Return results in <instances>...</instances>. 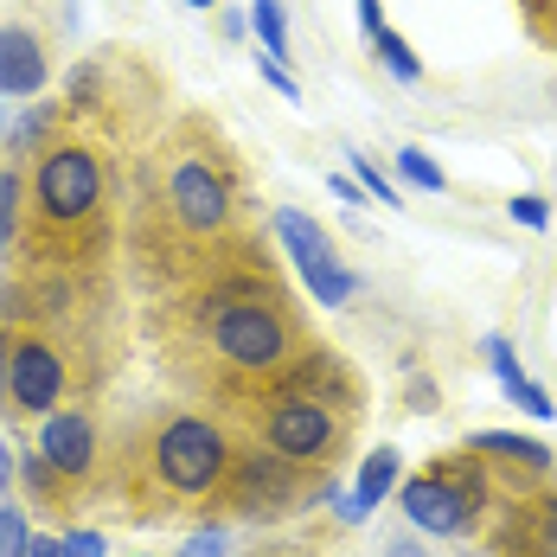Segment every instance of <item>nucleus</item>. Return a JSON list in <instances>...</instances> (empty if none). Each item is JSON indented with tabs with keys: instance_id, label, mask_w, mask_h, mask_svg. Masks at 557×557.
Returning a JSON list of instances; mask_svg holds the SVG:
<instances>
[{
	"instance_id": "nucleus-2",
	"label": "nucleus",
	"mask_w": 557,
	"mask_h": 557,
	"mask_svg": "<svg viewBox=\"0 0 557 557\" xmlns=\"http://www.w3.org/2000/svg\"><path fill=\"white\" fill-rule=\"evenodd\" d=\"M231 455L237 448L224 443V430L212 417L180 410L148 443V481L161 487V500H219L224 474H231Z\"/></svg>"
},
{
	"instance_id": "nucleus-27",
	"label": "nucleus",
	"mask_w": 557,
	"mask_h": 557,
	"mask_svg": "<svg viewBox=\"0 0 557 557\" xmlns=\"http://www.w3.org/2000/svg\"><path fill=\"white\" fill-rule=\"evenodd\" d=\"M359 26H366V39H372V33H385V13H379V0H359Z\"/></svg>"
},
{
	"instance_id": "nucleus-29",
	"label": "nucleus",
	"mask_w": 557,
	"mask_h": 557,
	"mask_svg": "<svg viewBox=\"0 0 557 557\" xmlns=\"http://www.w3.org/2000/svg\"><path fill=\"white\" fill-rule=\"evenodd\" d=\"M334 199H346V206H359V180H346V173H339V180H334Z\"/></svg>"
},
{
	"instance_id": "nucleus-16",
	"label": "nucleus",
	"mask_w": 557,
	"mask_h": 557,
	"mask_svg": "<svg viewBox=\"0 0 557 557\" xmlns=\"http://www.w3.org/2000/svg\"><path fill=\"white\" fill-rule=\"evenodd\" d=\"M397 180L417 186V193H448V173L423 154V148H397Z\"/></svg>"
},
{
	"instance_id": "nucleus-6",
	"label": "nucleus",
	"mask_w": 557,
	"mask_h": 557,
	"mask_svg": "<svg viewBox=\"0 0 557 557\" xmlns=\"http://www.w3.org/2000/svg\"><path fill=\"white\" fill-rule=\"evenodd\" d=\"M397 506L410 512L417 532H436V539H461L474 525V506H481V481L474 468H455V455H443L436 474H410L397 487Z\"/></svg>"
},
{
	"instance_id": "nucleus-1",
	"label": "nucleus",
	"mask_w": 557,
	"mask_h": 557,
	"mask_svg": "<svg viewBox=\"0 0 557 557\" xmlns=\"http://www.w3.org/2000/svg\"><path fill=\"white\" fill-rule=\"evenodd\" d=\"M206 346L219 359V372L231 379H257V385H282L301 339H295V321L282 314L276 295H257V288H219L206 301Z\"/></svg>"
},
{
	"instance_id": "nucleus-10",
	"label": "nucleus",
	"mask_w": 557,
	"mask_h": 557,
	"mask_svg": "<svg viewBox=\"0 0 557 557\" xmlns=\"http://www.w3.org/2000/svg\"><path fill=\"white\" fill-rule=\"evenodd\" d=\"M46 90V46L33 26H0V97H39Z\"/></svg>"
},
{
	"instance_id": "nucleus-26",
	"label": "nucleus",
	"mask_w": 557,
	"mask_h": 557,
	"mask_svg": "<svg viewBox=\"0 0 557 557\" xmlns=\"http://www.w3.org/2000/svg\"><path fill=\"white\" fill-rule=\"evenodd\" d=\"M180 557H224V532H199V539H186V552Z\"/></svg>"
},
{
	"instance_id": "nucleus-15",
	"label": "nucleus",
	"mask_w": 557,
	"mask_h": 557,
	"mask_svg": "<svg viewBox=\"0 0 557 557\" xmlns=\"http://www.w3.org/2000/svg\"><path fill=\"white\" fill-rule=\"evenodd\" d=\"M250 20H257L263 58H270V64H282V58H288V20H282V0H257V7H250Z\"/></svg>"
},
{
	"instance_id": "nucleus-24",
	"label": "nucleus",
	"mask_w": 557,
	"mask_h": 557,
	"mask_svg": "<svg viewBox=\"0 0 557 557\" xmlns=\"http://www.w3.org/2000/svg\"><path fill=\"white\" fill-rule=\"evenodd\" d=\"M512 219L525 224V231H545V224H552V206H545L539 193H519V199H512Z\"/></svg>"
},
{
	"instance_id": "nucleus-8",
	"label": "nucleus",
	"mask_w": 557,
	"mask_h": 557,
	"mask_svg": "<svg viewBox=\"0 0 557 557\" xmlns=\"http://www.w3.org/2000/svg\"><path fill=\"white\" fill-rule=\"evenodd\" d=\"M0 391H7V410L13 417H33V423L52 417L58 404H64V352L39 334H20L7 346V379H0Z\"/></svg>"
},
{
	"instance_id": "nucleus-5",
	"label": "nucleus",
	"mask_w": 557,
	"mask_h": 557,
	"mask_svg": "<svg viewBox=\"0 0 557 557\" xmlns=\"http://www.w3.org/2000/svg\"><path fill=\"white\" fill-rule=\"evenodd\" d=\"M346 443V430H339V410L327 397H314V391H295L282 385L263 397V448H276L282 461H295V468H327Z\"/></svg>"
},
{
	"instance_id": "nucleus-14",
	"label": "nucleus",
	"mask_w": 557,
	"mask_h": 557,
	"mask_svg": "<svg viewBox=\"0 0 557 557\" xmlns=\"http://www.w3.org/2000/svg\"><path fill=\"white\" fill-rule=\"evenodd\" d=\"M301 282H308V295H314L321 308H339V301H352V295H359V276H352L339 257H334V263H314Z\"/></svg>"
},
{
	"instance_id": "nucleus-18",
	"label": "nucleus",
	"mask_w": 557,
	"mask_h": 557,
	"mask_svg": "<svg viewBox=\"0 0 557 557\" xmlns=\"http://www.w3.org/2000/svg\"><path fill=\"white\" fill-rule=\"evenodd\" d=\"M494 379L506 385V397H512V404H519L525 417H557V410H552V397H545V391L532 385V379H525L519 366H506V372H494Z\"/></svg>"
},
{
	"instance_id": "nucleus-3",
	"label": "nucleus",
	"mask_w": 557,
	"mask_h": 557,
	"mask_svg": "<svg viewBox=\"0 0 557 557\" xmlns=\"http://www.w3.org/2000/svg\"><path fill=\"white\" fill-rule=\"evenodd\" d=\"M161 199H168V219L186 231V237H224L231 219H237V186H231V168L206 148H180L168 161V180H161Z\"/></svg>"
},
{
	"instance_id": "nucleus-4",
	"label": "nucleus",
	"mask_w": 557,
	"mask_h": 557,
	"mask_svg": "<svg viewBox=\"0 0 557 557\" xmlns=\"http://www.w3.org/2000/svg\"><path fill=\"white\" fill-rule=\"evenodd\" d=\"M103 206V161L97 148L84 141H58V148H39L33 161V212L46 231H71V224L97 219Z\"/></svg>"
},
{
	"instance_id": "nucleus-17",
	"label": "nucleus",
	"mask_w": 557,
	"mask_h": 557,
	"mask_svg": "<svg viewBox=\"0 0 557 557\" xmlns=\"http://www.w3.org/2000/svg\"><path fill=\"white\" fill-rule=\"evenodd\" d=\"M372 46H379V58H385V71L391 77H397V84H417V77H423V58L410 52V39H397V33H372Z\"/></svg>"
},
{
	"instance_id": "nucleus-19",
	"label": "nucleus",
	"mask_w": 557,
	"mask_h": 557,
	"mask_svg": "<svg viewBox=\"0 0 557 557\" xmlns=\"http://www.w3.org/2000/svg\"><path fill=\"white\" fill-rule=\"evenodd\" d=\"M13 231H20V173L0 168V250L13 244Z\"/></svg>"
},
{
	"instance_id": "nucleus-28",
	"label": "nucleus",
	"mask_w": 557,
	"mask_h": 557,
	"mask_svg": "<svg viewBox=\"0 0 557 557\" xmlns=\"http://www.w3.org/2000/svg\"><path fill=\"white\" fill-rule=\"evenodd\" d=\"M26 557H64V545H58V539H33V545H26Z\"/></svg>"
},
{
	"instance_id": "nucleus-25",
	"label": "nucleus",
	"mask_w": 557,
	"mask_h": 557,
	"mask_svg": "<svg viewBox=\"0 0 557 557\" xmlns=\"http://www.w3.org/2000/svg\"><path fill=\"white\" fill-rule=\"evenodd\" d=\"M58 545H64V557H103V532H71Z\"/></svg>"
},
{
	"instance_id": "nucleus-23",
	"label": "nucleus",
	"mask_w": 557,
	"mask_h": 557,
	"mask_svg": "<svg viewBox=\"0 0 557 557\" xmlns=\"http://www.w3.org/2000/svg\"><path fill=\"white\" fill-rule=\"evenodd\" d=\"M26 487H33V500H58V487H64V474H58L46 455H33L26 461Z\"/></svg>"
},
{
	"instance_id": "nucleus-7",
	"label": "nucleus",
	"mask_w": 557,
	"mask_h": 557,
	"mask_svg": "<svg viewBox=\"0 0 557 557\" xmlns=\"http://www.w3.org/2000/svg\"><path fill=\"white\" fill-rule=\"evenodd\" d=\"M224 506H237L244 519H282L288 506L301 500V468L282 461L276 448H250V455H231V474L219 487Z\"/></svg>"
},
{
	"instance_id": "nucleus-31",
	"label": "nucleus",
	"mask_w": 557,
	"mask_h": 557,
	"mask_svg": "<svg viewBox=\"0 0 557 557\" xmlns=\"http://www.w3.org/2000/svg\"><path fill=\"white\" fill-rule=\"evenodd\" d=\"M186 7H212V0H186Z\"/></svg>"
},
{
	"instance_id": "nucleus-22",
	"label": "nucleus",
	"mask_w": 557,
	"mask_h": 557,
	"mask_svg": "<svg viewBox=\"0 0 557 557\" xmlns=\"http://www.w3.org/2000/svg\"><path fill=\"white\" fill-rule=\"evenodd\" d=\"M46 128H52V103H39V110H33L26 122H20V128H13V148H20V154H39Z\"/></svg>"
},
{
	"instance_id": "nucleus-12",
	"label": "nucleus",
	"mask_w": 557,
	"mask_h": 557,
	"mask_svg": "<svg viewBox=\"0 0 557 557\" xmlns=\"http://www.w3.org/2000/svg\"><path fill=\"white\" fill-rule=\"evenodd\" d=\"M276 237L288 244V257H295V270L308 276L314 263H334V244H327V231L314 219H301V212H276Z\"/></svg>"
},
{
	"instance_id": "nucleus-9",
	"label": "nucleus",
	"mask_w": 557,
	"mask_h": 557,
	"mask_svg": "<svg viewBox=\"0 0 557 557\" xmlns=\"http://www.w3.org/2000/svg\"><path fill=\"white\" fill-rule=\"evenodd\" d=\"M39 455L52 461L64 481H84L97 468V423L84 410H52L39 417Z\"/></svg>"
},
{
	"instance_id": "nucleus-13",
	"label": "nucleus",
	"mask_w": 557,
	"mask_h": 557,
	"mask_svg": "<svg viewBox=\"0 0 557 557\" xmlns=\"http://www.w3.org/2000/svg\"><path fill=\"white\" fill-rule=\"evenodd\" d=\"M468 448H474V455H500V461H512V468H532V474H539V468H552V448L532 443V436H506V430H481Z\"/></svg>"
},
{
	"instance_id": "nucleus-30",
	"label": "nucleus",
	"mask_w": 557,
	"mask_h": 557,
	"mask_svg": "<svg viewBox=\"0 0 557 557\" xmlns=\"http://www.w3.org/2000/svg\"><path fill=\"white\" fill-rule=\"evenodd\" d=\"M385 557H423V552H417V545H410V539H404V545H391Z\"/></svg>"
},
{
	"instance_id": "nucleus-32",
	"label": "nucleus",
	"mask_w": 557,
	"mask_h": 557,
	"mask_svg": "<svg viewBox=\"0 0 557 557\" xmlns=\"http://www.w3.org/2000/svg\"><path fill=\"white\" fill-rule=\"evenodd\" d=\"M545 557H557V552H545Z\"/></svg>"
},
{
	"instance_id": "nucleus-20",
	"label": "nucleus",
	"mask_w": 557,
	"mask_h": 557,
	"mask_svg": "<svg viewBox=\"0 0 557 557\" xmlns=\"http://www.w3.org/2000/svg\"><path fill=\"white\" fill-rule=\"evenodd\" d=\"M33 532H26V512L20 506H0V557H26Z\"/></svg>"
},
{
	"instance_id": "nucleus-33",
	"label": "nucleus",
	"mask_w": 557,
	"mask_h": 557,
	"mask_svg": "<svg viewBox=\"0 0 557 557\" xmlns=\"http://www.w3.org/2000/svg\"><path fill=\"white\" fill-rule=\"evenodd\" d=\"M0 352H7V346H0Z\"/></svg>"
},
{
	"instance_id": "nucleus-11",
	"label": "nucleus",
	"mask_w": 557,
	"mask_h": 557,
	"mask_svg": "<svg viewBox=\"0 0 557 557\" xmlns=\"http://www.w3.org/2000/svg\"><path fill=\"white\" fill-rule=\"evenodd\" d=\"M391 481H397V448H372L366 468H359V487L339 500V519H366V512L391 494Z\"/></svg>"
},
{
	"instance_id": "nucleus-21",
	"label": "nucleus",
	"mask_w": 557,
	"mask_h": 557,
	"mask_svg": "<svg viewBox=\"0 0 557 557\" xmlns=\"http://www.w3.org/2000/svg\"><path fill=\"white\" fill-rule=\"evenodd\" d=\"M352 173H359V193H366L372 206H397V186H391V180H385L379 168H372L366 154H352Z\"/></svg>"
}]
</instances>
